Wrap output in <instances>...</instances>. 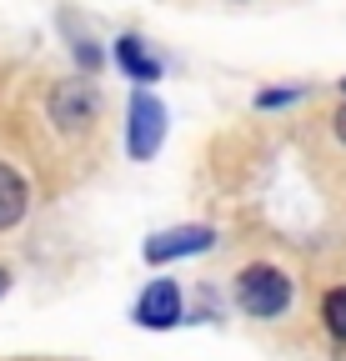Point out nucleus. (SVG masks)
I'll return each mask as SVG.
<instances>
[{"mask_svg":"<svg viewBox=\"0 0 346 361\" xmlns=\"http://www.w3.org/2000/svg\"><path fill=\"white\" fill-rule=\"evenodd\" d=\"M236 301H241L246 316H261V322L281 316V311L291 306V281H286V271H276L271 261L246 266L241 276H236Z\"/></svg>","mask_w":346,"mask_h":361,"instance_id":"f257e3e1","label":"nucleus"},{"mask_svg":"<svg viewBox=\"0 0 346 361\" xmlns=\"http://www.w3.org/2000/svg\"><path fill=\"white\" fill-rule=\"evenodd\" d=\"M166 141V106L151 96V90H136L131 96V121H125V151L131 161H151Z\"/></svg>","mask_w":346,"mask_h":361,"instance_id":"f03ea898","label":"nucleus"},{"mask_svg":"<svg viewBox=\"0 0 346 361\" xmlns=\"http://www.w3.org/2000/svg\"><path fill=\"white\" fill-rule=\"evenodd\" d=\"M216 246V231L211 226H171V231H156L146 241V261H181V256H201Z\"/></svg>","mask_w":346,"mask_h":361,"instance_id":"7ed1b4c3","label":"nucleus"},{"mask_svg":"<svg viewBox=\"0 0 346 361\" xmlns=\"http://www.w3.org/2000/svg\"><path fill=\"white\" fill-rule=\"evenodd\" d=\"M136 322L151 326V331H171V326L181 322V286L171 281V276H156L141 291V301H136Z\"/></svg>","mask_w":346,"mask_h":361,"instance_id":"20e7f679","label":"nucleus"},{"mask_svg":"<svg viewBox=\"0 0 346 361\" xmlns=\"http://www.w3.org/2000/svg\"><path fill=\"white\" fill-rule=\"evenodd\" d=\"M91 116H96V96H91V85H85V80H61L51 90V121L61 130H80Z\"/></svg>","mask_w":346,"mask_h":361,"instance_id":"39448f33","label":"nucleus"},{"mask_svg":"<svg viewBox=\"0 0 346 361\" xmlns=\"http://www.w3.org/2000/svg\"><path fill=\"white\" fill-rule=\"evenodd\" d=\"M25 206H30V186L20 180V171H11L6 161H0V231L20 226Z\"/></svg>","mask_w":346,"mask_h":361,"instance_id":"423d86ee","label":"nucleus"},{"mask_svg":"<svg viewBox=\"0 0 346 361\" xmlns=\"http://www.w3.org/2000/svg\"><path fill=\"white\" fill-rule=\"evenodd\" d=\"M116 66H121L125 75H131V80H141V85L161 75V66H156V61L146 56L141 35H121V40H116Z\"/></svg>","mask_w":346,"mask_h":361,"instance_id":"0eeeda50","label":"nucleus"},{"mask_svg":"<svg viewBox=\"0 0 346 361\" xmlns=\"http://www.w3.org/2000/svg\"><path fill=\"white\" fill-rule=\"evenodd\" d=\"M321 322H326V331H331L336 341H346V286L326 291V301H321Z\"/></svg>","mask_w":346,"mask_h":361,"instance_id":"6e6552de","label":"nucleus"},{"mask_svg":"<svg viewBox=\"0 0 346 361\" xmlns=\"http://www.w3.org/2000/svg\"><path fill=\"white\" fill-rule=\"evenodd\" d=\"M301 96V90H261V96H256V106L261 111H276V106H291Z\"/></svg>","mask_w":346,"mask_h":361,"instance_id":"1a4fd4ad","label":"nucleus"},{"mask_svg":"<svg viewBox=\"0 0 346 361\" xmlns=\"http://www.w3.org/2000/svg\"><path fill=\"white\" fill-rule=\"evenodd\" d=\"M331 121H336V141H341V146H346V106H341V111H336V116H331Z\"/></svg>","mask_w":346,"mask_h":361,"instance_id":"9d476101","label":"nucleus"},{"mask_svg":"<svg viewBox=\"0 0 346 361\" xmlns=\"http://www.w3.org/2000/svg\"><path fill=\"white\" fill-rule=\"evenodd\" d=\"M6 286H11V276H6V271H0V296H6Z\"/></svg>","mask_w":346,"mask_h":361,"instance_id":"9b49d317","label":"nucleus"},{"mask_svg":"<svg viewBox=\"0 0 346 361\" xmlns=\"http://www.w3.org/2000/svg\"><path fill=\"white\" fill-rule=\"evenodd\" d=\"M341 90H346V75H341Z\"/></svg>","mask_w":346,"mask_h":361,"instance_id":"f8f14e48","label":"nucleus"}]
</instances>
